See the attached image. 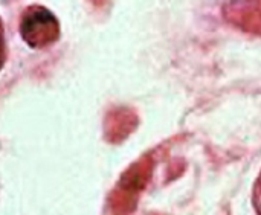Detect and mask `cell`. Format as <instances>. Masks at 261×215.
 Listing matches in <instances>:
<instances>
[{"label": "cell", "mask_w": 261, "mask_h": 215, "mask_svg": "<svg viewBox=\"0 0 261 215\" xmlns=\"http://www.w3.org/2000/svg\"><path fill=\"white\" fill-rule=\"evenodd\" d=\"M139 119L133 109L118 107L107 113L104 119V138L110 144L125 141L138 127Z\"/></svg>", "instance_id": "obj_3"}, {"label": "cell", "mask_w": 261, "mask_h": 215, "mask_svg": "<svg viewBox=\"0 0 261 215\" xmlns=\"http://www.w3.org/2000/svg\"><path fill=\"white\" fill-rule=\"evenodd\" d=\"M252 205L257 215H261V171L254 183V191H252Z\"/></svg>", "instance_id": "obj_5"}, {"label": "cell", "mask_w": 261, "mask_h": 215, "mask_svg": "<svg viewBox=\"0 0 261 215\" xmlns=\"http://www.w3.org/2000/svg\"><path fill=\"white\" fill-rule=\"evenodd\" d=\"M223 12L234 26L261 35V2H231L225 5Z\"/></svg>", "instance_id": "obj_4"}, {"label": "cell", "mask_w": 261, "mask_h": 215, "mask_svg": "<svg viewBox=\"0 0 261 215\" xmlns=\"http://www.w3.org/2000/svg\"><path fill=\"white\" fill-rule=\"evenodd\" d=\"M6 61V43H5V31H3V23L0 18V69L3 67Z\"/></svg>", "instance_id": "obj_6"}, {"label": "cell", "mask_w": 261, "mask_h": 215, "mask_svg": "<svg viewBox=\"0 0 261 215\" xmlns=\"http://www.w3.org/2000/svg\"><path fill=\"white\" fill-rule=\"evenodd\" d=\"M153 168L154 160L151 154H145L124 171L109 197L112 215H132L135 212L139 196L151 179Z\"/></svg>", "instance_id": "obj_1"}, {"label": "cell", "mask_w": 261, "mask_h": 215, "mask_svg": "<svg viewBox=\"0 0 261 215\" xmlns=\"http://www.w3.org/2000/svg\"><path fill=\"white\" fill-rule=\"evenodd\" d=\"M20 34L31 47L41 49L54 44L60 38V23L47 8L32 5L21 14Z\"/></svg>", "instance_id": "obj_2"}]
</instances>
